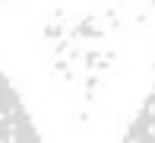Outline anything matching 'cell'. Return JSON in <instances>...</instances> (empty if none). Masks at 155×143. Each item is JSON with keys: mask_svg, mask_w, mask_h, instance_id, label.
<instances>
[{"mask_svg": "<svg viewBox=\"0 0 155 143\" xmlns=\"http://www.w3.org/2000/svg\"><path fill=\"white\" fill-rule=\"evenodd\" d=\"M38 140V124L32 121L29 105L0 70V143H29Z\"/></svg>", "mask_w": 155, "mask_h": 143, "instance_id": "obj_1", "label": "cell"}, {"mask_svg": "<svg viewBox=\"0 0 155 143\" xmlns=\"http://www.w3.org/2000/svg\"><path fill=\"white\" fill-rule=\"evenodd\" d=\"M127 140H155V86L127 127Z\"/></svg>", "mask_w": 155, "mask_h": 143, "instance_id": "obj_2", "label": "cell"}]
</instances>
